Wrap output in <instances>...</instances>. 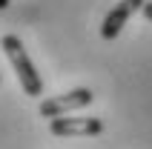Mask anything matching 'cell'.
I'll use <instances>...</instances> for the list:
<instances>
[{
    "instance_id": "obj_1",
    "label": "cell",
    "mask_w": 152,
    "mask_h": 149,
    "mask_svg": "<svg viewBox=\"0 0 152 149\" xmlns=\"http://www.w3.org/2000/svg\"><path fill=\"white\" fill-rule=\"evenodd\" d=\"M0 46L6 52L9 63L15 66V74H17V80H20V86H23V92L32 95V98L43 95V80H40V74H37V69H34V63L29 60L26 46L20 43V37H17V34H6V37L0 40Z\"/></svg>"
},
{
    "instance_id": "obj_2",
    "label": "cell",
    "mask_w": 152,
    "mask_h": 149,
    "mask_svg": "<svg viewBox=\"0 0 152 149\" xmlns=\"http://www.w3.org/2000/svg\"><path fill=\"white\" fill-rule=\"evenodd\" d=\"M92 100H95L92 89L77 86V89L66 92V95H55V98L43 100V103H40V115H43V118H63L66 112H75V109L89 106Z\"/></svg>"
},
{
    "instance_id": "obj_3",
    "label": "cell",
    "mask_w": 152,
    "mask_h": 149,
    "mask_svg": "<svg viewBox=\"0 0 152 149\" xmlns=\"http://www.w3.org/2000/svg\"><path fill=\"white\" fill-rule=\"evenodd\" d=\"M49 132L55 138H83V135H101L103 121L101 118H52Z\"/></svg>"
},
{
    "instance_id": "obj_4",
    "label": "cell",
    "mask_w": 152,
    "mask_h": 149,
    "mask_svg": "<svg viewBox=\"0 0 152 149\" xmlns=\"http://www.w3.org/2000/svg\"><path fill=\"white\" fill-rule=\"evenodd\" d=\"M144 3H146V0H121V3H115V6H112V12L103 17V26H101L103 40H112V37H118L121 29L126 26V20L132 17V12L144 9Z\"/></svg>"
},
{
    "instance_id": "obj_5",
    "label": "cell",
    "mask_w": 152,
    "mask_h": 149,
    "mask_svg": "<svg viewBox=\"0 0 152 149\" xmlns=\"http://www.w3.org/2000/svg\"><path fill=\"white\" fill-rule=\"evenodd\" d=\"M144 17H146V20H152V3H144Z\"/></svg>"
},
{
    "instance_id": "obj_6",
    "label": "cell",
    "mask_w": 152,
    "mask_h": 149,
    "mask_svg": "<svg viewBox=\"0 0 152 149\" xmlns=\"http://www.w3.org/2000/svg\"><path fill=\"white\" fill-rule=\"evenodd\" d=\"M9 3H12V0H0V12H3V9H9Z\"/></svg>"
}]
</instances>
